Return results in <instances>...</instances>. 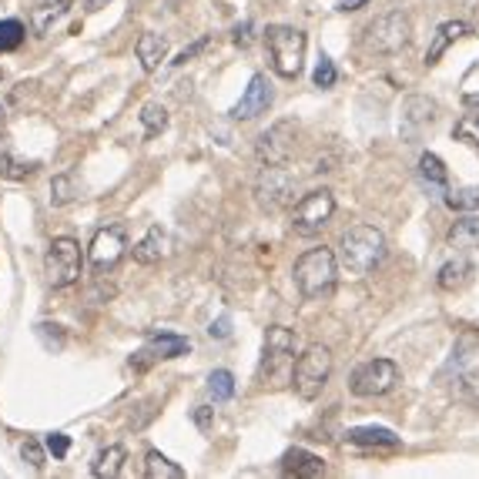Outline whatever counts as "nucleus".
<instances>
[{"instance_id": "obj_14", "label": "nucleus", "mask_w": 479, "mask_h": 479, "mask_svg": "<svg viewBox=\"0 0 479 479\" xmlns=\"http://www.w3.org/2000/svg\"><path fill=\"white\" fill-rule=\"evenodd\" d=\"M436 101H429V97H422V94H412V97H406V105H402V138L406 141H419L422 131L433 128L436 121Z\"/></svg>"}, {"instance_id": "obj_37", "label": "nucleus", "mask_w": 479, "mask_h": 479, "mask_svg": "<svg viewBox=\"0 0 479 479\" xmlns=\"http://www.w3.org/2000/svg\"><path fill=\"white\" fill-rule=\"evenodd\" d=\"M21 456H23V463H31L34 469H44V449H41V443H37V439H23V443H21Z\"/></svg>"}, {"instance_id": "obj_29", "label": "nucleus", "mask_w": 479, "mask_h": 479, "mask_svg": "<svg viewBox=\"0 0 479 479\" xmlns=\"http://www.w3.org/2000/svg\"><path fill=\"white\" fill-rule=\"evenodd\" d=\"M208 396L215 399V402H228V399L235 396V375L228 373V369H215V373L208 375Z\"/></svg>"}, {"instance_id": "obj_18", "label": "nucleus", "mask_w": 479, "mask_h": 479, "mask_svg": "<svg viewBox=\"0 0 479 479\" xmlns=\"http://www.w3.org/2000/svg\"><path fill=\"white\" fill-rule=\"evenodd\" d=\"M469 34V23L466 21H446L436 27L433 34V44H429V51H426V64L433 68V64H439V58H443L446 51H449V44L453 41H459V37Z\"/></svg>"}, {"instance_id": "obj_15", "label": "nucleus", "mask_w": 479, "mask_h": 479, "mask_svg": "<svg viewBox=\"0 0 479 479\" xmlns=\"http://www.w3.org/2000/svg\"><path fill=\"white\" fill-rule=\"evenodd\" d=\"M269 107H272L269 78H265V74H252V81H248L245 94H242V101L232 107V117H235V121H252V117L265 115Z\"/></svg>"}, {"instance_id": "obj_32", "label": "nucleus", "mask_w": 479, "mask_h": 479, "mask_svg": "<svg viewBox=\"0 0 479 479\" xmlns=\"http://www.w3.org/2000/svg\"><path fill=\"white\" fill-rule=\"evenodd\" d=\"M446 205L453 211H479V185L449 191V195H446Z\"/></svg>"}, {"instance_id": "obj_8", "label": "nucleus", "mask_w": 479, "mask_h": 479, "mask_svg": "<svg viewBox=\"0 0 479 479\" xmlns=\"http://www.w3.org/2000/svg\"><path fill=\"white\" fill-rule=\"evenodd\" d=\"M332 215H336V195H332L328 188H318V191H309V195L295 205L292 228L299 235H318L328 225Z\"/></svg>"}, {"instance_id": "obj_41", "label": "nucleus", "mask_w": 479, "mask_h": 479, "mask_svg": "<svg viewBox=\"0 0 479 479\" xmlns=\"http://www.w3.org/2000/svg\"><path fill=\"white\" fill-rule=\"evenodd\" d=\"M211 339H225V336H228V332H232V318L228 316H222L218 318V322H211Z\"/></svg>"}, {"instance_id": "obj_35", "label": "nucleus", "mask_w": 479, "mask_h": 479, "mask_svg": "<svg viewBox=\"0 0 479 479\" xmlns=\"http://www.w3.org/2000/svg\"><path fill=\"white\" fill-rule=\"evenodd\" d=\"M312 81H316V88H332V84L339 81V70H336V60L332 58H318L316 64V74H312Z\"/></svg>"}, {"instance_id": "obj_25", "label": "nucleus", "mask_w": 479, "mask_h": 479, "mask_svg": "<svg viewBox=\"0 0 479 479\" xmlns=\"http://www.w3.org/2000/svg\"><path fill=\"white\" fill-rule=\"evenodd\" d=\"M68 7H70V0H54V4H44V7H34V34L37 37H44V34H51V27L68 14Z\"/></svg>"}, {"instance_id": "obj_3", "label": "nucleus", "mask_w": 479, "mask_h": 479, "mask_svg": "<svg viewBox=\"0 0 479 479\" xmlns=\"http://www.w3.org/2000/svg\"><path fill=\"white\" fill-rule=\"evenodd\" d=\"M305 34L302 31H295V27H269L265 31V47H269V58H272V68L279 78L285 81H295L299 74H302V60H305Z\"/></svg>"}, {"instance_id": "obj_43", "label": "nucleus", "mask_w": 479, "mask_h": 479, "mask_svg": "<svg viewBox=\"0 0 479 479\" xmlns=\"http://www.w3.org/2000/svg\"><path fill=\"white\" fill-rule=\"evenodd\" d=\"M211 416H215V410H208V406L195 410V426H198V429H208V426H211Z\"/></svg>"}, {"instance_id": "obj_7", "label": "nucleus", "mask_w": 479, "mask_h": 479, "mask_svg": "<svg viewBox=\"0 0 479 479\" xmlns=\"http://www.w3.org/2000/svg\"><path fill=\"white\" fill-rule=\"evenodd\" d=\"M399 382V365L392 359H373V363L359 365L352 373V396L359 399H375V396H386L389 389Z\"/></svg>"}, {"instance_id": "obj_1", "label": "nucleus", "mask_w": 479, "mask_h": 479, "mask_svg": "<svg viewBox=\"0 0 479 479\" xmlns=\"http://www.w3.org/2000/svg\"><path fill=\"white\" fill-rule=\"evenodd\" d=\"M382 258H386V235L375 225H352L349 232H342L339 262L349 275L365 279L369 272L382 265Z\"/></svg>"}, {"instance_id": "obj_9", "label": "nucleus", "mask_w": 479, "mask_h": 479, "mask_svg": "<svg viewBox=\"0 0 479 479\" xmlns=\"http://www.w3.org/2000/svg\"><path fill=\"white\" fill-rule=\"evenodd\" d=\"M292 175L281 168V164H265L262 168V175H258L255 181V201L262 211H279L289 205V198H292Z\"/></svg>"}, {"instance_id": "obj_38", "label": "nucleus", "mask_w": 479, "mask_h": 479, "mask_svg": "<svg viewBox=\"0 0 479 479\" xmlns=\"http://www.w3.org/2000/svg\"><path fill=\"white\" fill-rule=\"evenodd\" d=\"M44 446H47V453L54 459H64L70 453V436H64V433H51L44 439Z\"/></svg>"}, {"instance_id": "obj_10", "label": "nucleus", "mask_w": 479, "mask_h": 479, "mask_svg": "<svg viewBox=\"0 0 479 479\" xmlns=\"http://www.w3.org/2000/svg\"><path fill=\"white\" fill-rule=\"evenodd\" d=\"M295 336L289 332V328L281 326H272L269 332H265V359H262V379L269 375L272 382L279 386V382H285V375L279 373L281 365L285 369H292L295 365Z\"/></svg>"}, {"instance_id": "obj_13", "label": "nucleus", "mask_w": 479, "mask_h": 479, "mask_svg": "<svg viewBox=\"0 0 479 479\" xmlns=\"http://www.w3.org/2000/svg\"><path fill=\"white\" fill-rule=\"evenodd\" d=\"M185 352H191V342H188L185 336H175V332H152V336H148V345L131 359V365H134V369H148V365L158 363V359H178V355H185Z\"/></svg>"}, {"instance_id": "obj_40", "label": "nucleus", "mask_w": 479, "mask_h": 479, "mask_svg": "<svg viewBox=\"0 0 479 479\" xmlns=\"http://www.w3.org/2000/svg\"><path fill=\"white\" fill-rule=\"evenodd\" d=\"M208 44H211L208 37H201V41H195V44H191V47H185V51L178 54V60H175V64H178V68H181V64H188V60H195V58H198V54H201V51H205V47H208Z\"/></svg>"}, {"instance_id": "obj_16", "label": "nucleus", "mask_w": 479, "mask_h": 479, "mask_svg": "<svg viewBox=\"0 0 479 479\" xmlns=\"http://www.w3.org/2000/svg\"><path fill=\"white\" fill-rule=\"evenodd\" d=\"M281 473H285V476H299V479H318L326 473V463H322V456H316V453L295 446V449H289V453L281 456Z\"/></svg>"}, {"instance_id": "obj_22", "label": "nucleus", "mask_w": 479, "mask_h": 479, "mask_svg": "<svg viewBox=\"0 0 479 479\" xmlns=\"http://www.w3.org/2000/svg\"><path fill=\"white\" fill-rule=\"evenodd\" d=\"M124 459H128L124 446H107V449H101V453L94 456L91 473L97 479H115V476H121V469H124Z\"/></svg>"}, {"instance_id": "obj_24", "label": "nucleus", "mask_w": 479, "mask_h": 479, "mask_svg": "<svg viewBox=\"0 0 479 479\" xmlns=\"http://www.w3.org/2000/svg\"><path fill=\"white\" fill-rule=\"evenodd\" d=\"M37 171L34 161H21V158H14L11 144H4L0 141V178H11V181H27V178Z\"/></svg>"}, {"instance_id": "obj_31", "label": "nucleus", "mask_w": 479, "mask_h": 479, "mask_svg": "<svg viewBox=\"0 0 479 479\" xmlns=\"http://www.w3.org/2000/svg\"><path fill=\"white\" fill-rule=\"evenodd\" d=\"M23 37H27V31H23L21 21H0V54H11V51H17V47L23 44Z\"/></svg>"}, {"instance_id": "obj_39", "label": "nucleus", "mask_w": 479, "mask_h": 479, "mask_svg": "<svg viewBox=\"0 0 479 479\" xmlns=\"http://www.w3.org/2000/svg\"><path fill=\"white\" fill-rule=\"evenodd\" d=\"M60 326H47V322H41V326H37V336H41V339L47 342V349H64V336H60L58 332Z\"/></svg>"}, {"instance_id": "obj_46", "label": "nucleus", "mask_w": 479, "mask_h": 479, "mask_svg": "<svg viewBox=\"0 0 479 479\" xmlns=\"http://www.w3.org/2000/svg\"><path fill=\"white\" fill-rule=\"evenodd\" d=\"M0 78H4V70H0Z\"/></svg>"}, {"instance_id": "obj_44", "label": "nucleus", "mask_w": 479, "mask_h": 479, "mask_svg": "<svg viewBox=\"0 0 479 479\" xmlns=\"http://www.w3.org/2000/svg\"><path fill=\"white\" fill-rule=\"evenodd\" d=\"M369 0H339L336 4V11H342V14H349V11H359V7H365Z\"/></svg>"}, {"instance_id": "obj_21", "label": "nucleus", "mask_w": 479, "mask_h": 479, "mask_svg": "<svg viewBox=\"0 0 479 479\" xmlns=\"http://www.w3.org/2000/svg\"><path fill=\"white\" fill-rule=\"evenodd\" d=\"M345 443L349 446H382V449H396L399 436L392 429H382V426H359V429H349L345 433Z\"/></svg>"}, {"instance_id": "obj_28", "label": "nucleus", "mask_w": 479, "mask_h": 479, "mask_svg": "<svg viewBox=\"0 0 479 479\" xmlns=\"http://www.w3.org/2000/svg\"><path fill=\"white\" fill-rule=\"evenodd\" d=\"M141 124H144V134H148V138H158V134L168 128V111H164V105L148 101V105L141 107Z\"/></svg>"}, {"instance_id": "obj_34", "label": "nucleus", "mask_w": 479, "mask_h": 479, "mask_svg": "<svg viewBox=\"0 0 479 479\" xmlns=\"http://www.w3.org/2000/svg\"><path fill=\"white\" fill-rule=\"evenodd\" d=\"M78 198V188H74V178L70 175H58L54 178V185H51V205L60 208V205H68V201Z\"/></svg>"}, {"instance_id": "obj_45", "label": "nucleus", "mask_w": 479, "mask_h": 479, "mask_svg": "<svg viewBox=\"0 0 479 479\" xmlns=\"http://www.w3.org/2000/svg\"><path fill=\"white\" fill-rule=\"evenodd\" d=\"M107 4H111V0H88V11H101Z\"/></svg>"}, {"instance_id": "obj_12", "label": "nucleus", "mask_w": 479, "mask_h": 479, "mask_svg": "<svg viewBox=\"0 0 479 479\" xmlns=\"http://www.w3.org/2000/svg\"><path fill=\"white\" fill-rule=\"evenodd\" d=\"M295 152V121H279L262 131L255 141V154L262 164H285Z\"/></svg>"}, {"instance_id": "obj_5", "label": "nucleus", "mask_w": 479, "mask_h": 479, "mask_svg": "<svg viewBox=\"0 0 479 479\" xmlns=\"http://www.w3.org/2000/svg\"><path fill=\"white\" fill-rule=\"evenodd\" d=\"M328 375H332V352L326 345H309L292 365V386L305 402H312L322 396Z\"/></svg>"}, {"instance_id": "obj_23", "label": "nucleus", "mask_w": 479, "mask_h": 479, "mask_svg": "<svg viewBox=\"0 0 479 479\" xmlns=\"http://www.w3.org/2000/svg\"><path fill=\"white\" fill-rule=\"evenodd\" d=\"M446 238L453 248H479V215L469 211L466 218H456Z\"/></svg>"}, {"instance_id": "obj_17", "label": "nucleus", "mask_w": 479, "mask_h": 479, "mask_svg": "<svg viewBox=\"0 0 479 479\" xmlns=\"http://www.w3.org/2000/svg\"><path fill=\"white\" fill-rule=\"evenodd\" d=\"M473 275H476V265L469 258H449L443 269L436 272V285L443 292H463L469 281H473Z\"/></svg>"}, {"instance_id": "obj_33", "label": "nucleus", "mask_w": 479, "mask_h": 479, "mask_svg": "<svg viewBox=\"0 0 479 479\" xmlns=\"http://www.w3.org/2000/svg\"><path fill=\"white\" fill-rule=\"evenodd\" d=\"M453 138L466 141V144L479 148V111H466V115L459 117L456 128H453Z\"/></svg>"}, {"instance_id": "obj_2", "label": "nucleus", "mask_w": 479, "mask_h": 479, "mask_svg": "<svg viewBox=\"0 0 479 479\" xmlns=\"http://www.w3.org/2000/svg\"><path fill=\"white\" fill-rule=\"evenodd\" d=\"M295 285L302 299L309 302H318V299H328L336 292V279H339V262L328 248H309L299 262H295Z\"/></svg>"}, {"instance_id": "obj_11", "label": "nucleus", "mask_w": 479, "mask_h": 479, "mask_svg": "<svg viewBox=\"0 0 479 479\" xmlns=\"http://www.w3.org/2000/svg\"><path fill=\"white\" fill-rule=\"evenodd\" d=\"M124 252H128V228L124 225H107L91 238L88 258H91L94 272H111L124 258Z\"/></svg>"}, {"instance_id": "obj_6", "label": "nucleus", "mask_w": 479, "mask_h": 479, "mask_svg": "<svg viewBox=\"0 0 479 479\" xmlns=\"http://www.w3.org/2000/svg\"><path fill=\"white\" fill-rule=\"evenodd\" d=\"M81 269H84V255H81V245L74 238L60 235V238H54L47 245L44 275L51 289H68V285H74V281L81 279Z\"/></svg>"}, {"instance_id": "obj_42", "label": "nucleus", "mask_w": 479, "mask_h": 479, "mask_svg": "<svg viewBox=\"0 0 479 479\" xmlns=\"http://www.w3.org/2000/svg\"><path fill=\"white\" fill-rule=\"evenodd\" d=\"M232 41H235V44H238V47H248V44H252V23H238V27H235V37H232Z\"/></svg>"}, {"instance_id": "obj_36", "label": "nucleus", "mask_w": 479, "mask_h": 479, "mask_svg": "<svg viewBox=\"0 0 479 479\" xmlns=\"http://www.w3.org/2000/svg\"><path fill=\"white\" fill-rule=\"evenodd\" d=\"M479 345V332H463V339H459V345L453 349V359H449V369L453 365H459L463 359H469V352Z\"/></svg>"}, {"instance_id": "obj_4", "label": "nucleus", "mask_w": 479, "mask_h": 479, "mask_svg": "<svg viewBox=\"0 0 479 479\" xmlns=\"http://www.w3.org/2000/svg\"><path fill=\"white\" fill-rule=\"evenodd\" d=\"M412 41V21L402 11H389L382 17H375L363 34V47L369 54H399L402 47Z\"/></svg>"}, {"instance_id": "obj_27", "label": "nucleus", "mask_w": 479, "mask_h": 479, "mask_svg": "<svg viewBox=\"0 0 479 479\" xmlns=\"http://www.w3.org/2000/svg\"><path fill=\"white\" fill-rule=\"evenodd\" d=\"M419 175H422V181H426V185H433V188L449 185V171H446L443 158H439V154H433V152H426L419 158Z\"/></svg>"}, {"instance_id": "obj_26", "label": "nucleus", "mask_w": 479, "mask_h": 479, "mask_svg": "<svg viewBox=\"0 0 479 479\" xmlns=\"http://www.w3.org/2000/svg\"><path fill=\"white\" fill-rule=\"evenodd\" d=\"M144 476L148 479H185V469L171 463L168 456H161L158 449H152L148 456H144Z\"/></svg>"}, {"instance_id": "obj_19", "label": "nucleus", "mask_w": 479, "mask_h": 479, "mask_svg": "<svg viewBox=\"0 0 479 479\" xmlns=\"http://www.w3.org/2000/svg\"><path fill=\"white\" fill-rule=\"evenodd\" d=\"M134 54H138L141 68L152 74V70L161 68V60L168 58V37L154 34V31H144V34L138 37V44H134Z\"/></svg>"}, {"instance_id": "obj_20", "label": "nucleus", "mask_w": 479, "mask_h": 479, "mask_svg": "<svg viewBox=\"0 0 479 479\" xmlns=\"http://www.w3.org/2000/svg\"><path fill=\"white\" fill-rule=\"evenodd\" d=\"M164 255H168V232L154 225L152 232L134 245V262H138V265H158Z\"/></svg>"}, {"instance_id": "obj_30", "label": "nucleus", "mask_w": 479, "mask_h": 479, "mask_svg": "<svg viewBox=\"0 0 479 479\" xmlns=\"http://www.w3.org/2000/svg\"><path fill=\"white\" fill-rule=\"evenodd\" d=\"M456 396L469 410H479V369H469L456 379Z\"/></svg>"}]
</instances>
